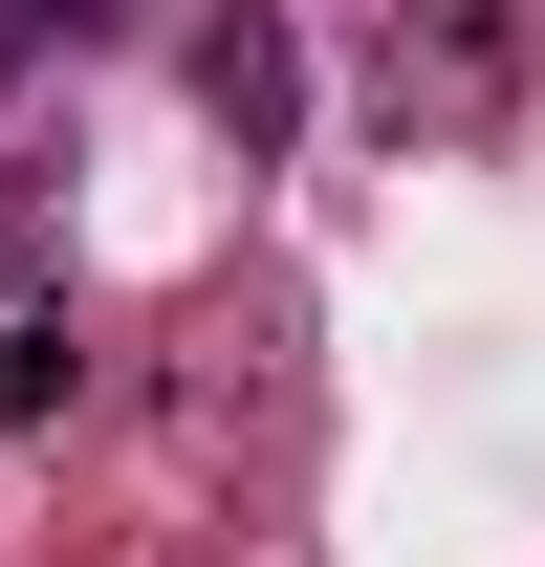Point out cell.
<instances>
[{"instance_id": "obj_4", "label": "cell", "mask_w": 545, "mask_h": 567, "mask_svg": "<svg viewBox=\"0 0 545 567\" xmlns=\"http://www.w3.org/2000/svg\"><path fill=\"white\" fill-rule=\"evenodd\" d=\"M88 22H110V0H0V66H22V44H88Z\"/></svg>"}, {"instance_id": "obj_2", "label": "cell", "mask_w": 545, "mask_h": 567, "mask_svg": "<svg viewBox=\"0 0 545 567\" xmlns=\"http://www.w3.org/2000/svg\"><path fill=\"white\" fill-rule=\"evenodd\" d=\"M197 110H218L240 153H284V132H306V44H284L263 0H240V22H197Z\"/></svg>"}, {"instance_id": "obj_1", "label": "cell", "mask_w": 545, "mask_h": 567, "mask_svg": "<svg viewBox=\"0 0 545 567\" xmlns=\"http://www.w3.org/2000/svg\"><path fill=\"white\" fill-rule=\"evenodd\" d=\"M524 44H545L524 0H414V22H393V66H371V87H393V132H480V110L524 87Z\"/></svg>"}, {"instance_id": "obj_3", "label": "cell", "mask_w": 545, "mask_h": 567, "mask_svg": "<svg viewBox=\"0 0 545 567\" xmlns=\"http://www.w3.org/2000/svg\"><path fill=\"white\" fill-rule=\"evenodd\" d=\"M66 371H88L66 284H0V436H22V415H66Z\"/></svg>"}]
</instances>
